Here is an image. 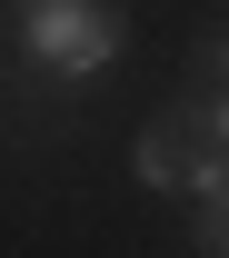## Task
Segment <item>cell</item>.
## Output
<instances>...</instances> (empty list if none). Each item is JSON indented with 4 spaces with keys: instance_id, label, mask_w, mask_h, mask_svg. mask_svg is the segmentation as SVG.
Here are the masks:
<instances>
[{
    "instance_id": "1",
    "label": "cell",
    "mask_w": 229,
    "mask_h": 258,
    "mask_svg": "<svg viewBox=\"0 0 229 258\" xmlns=\"http://www.w3.org/2000/svg\"><path fill=\"white\" fill-rule=\"evenodd\" d=\"M120 40H130V10H120V0H10V50H20V80L90 90L100 70L120 60Z\"/></svg>"
},
{
    "instance_id": "2",
    "label": "cell",
    "mask_w": 229,
    "mask_h": 258,
    "mask_svg": "<svg viewBox=\"0 0 229 258\" xmlns=\"http://www.w3.org/2000/svg\"><path fill=\"white\" fill-rule=\"evenodd\" d=\"M190 169H199V139H190V119H169V109H160V119L130 139V179H140V189L190 199Z\"/></svg>"
},
{
    "instance_id": "3",
    "label": "cell",
    "mask_w": 229,
    "mask_h": 258,
    "mask_svg": "<svg viewBox=\"0 0 229 258\" xmlns=\"http://www.w3.org/2000/svg\"><path fill=\"white\" fill-rule=\"evenodd\" d=\"M169 119H190V139L229 149V80H199V70H190V90L169 99Z\"/></svg>"
},
{
    "instance_id": "4",
    "label": "cell",
    "mask_w": 229,
    "mask_h": 258,
    "mask_svg": "<svg viewBox=\"0 0 229 258\" xmlns=\"http://www.w3.org/2000/svg\"><path fill=\"white\" fill-rule=\"evenodd\" d=\"M190 70H199V80H229V20H219V30H199V50H190Z\"/></svg>"
},
{
    "instance_id": "5",
    "label": "cell",
    "mask_w": 229,
    "mask_h": 258,
    "mask_svg": "<svg viewBox=\"0 0 229 258\" xmlns=\"http://www.w3.org/2000/svg\"><path fill=\"white\" fill-rule=\"evenodd\" d=\"M199 258H229V238H219V248H199Z\"/></svg>"
}]
</instances>
